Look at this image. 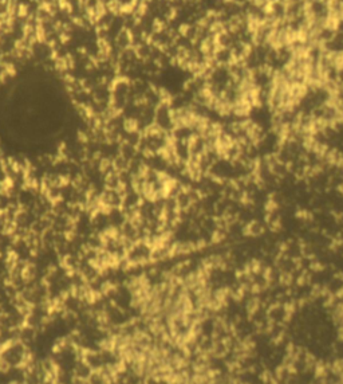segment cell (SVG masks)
I'll return each instance as SVG.
<instances>
[{
	"label": "cell",
	"mask_w": 343,
	"mask_h": 384,
	"mask_svg": "<svg viewBox=\"0 0 343 384\" xmlns=\"http://www.w3.org/2000/svg\"><path fill=\"white\" fill-rule=\"evenodd\" d=\"M67 114L66 100L55 81L45 74L18 79L0 104V121L7 128L55 129Z\"/></svg>",
	"instance_id": "obj_1"
},
{
	"label": "cell",
	"mask_w": 343,
	"mask_h": 384,
	"mask_svg": "<svg viewBox=\"0 0 343 384\" xmlns=\"http://www.w3.org/2000/svg\"><path fill=\"white\" fill-rule=\"evenodd\" d=\"M265 227L264 225L259 220H252L248 225H246V227L243 229V233L246 235H250V237H259L261 234L264 233Z\"/></svg>",
	"instance_id": "obj_2"
}]
</instances>
